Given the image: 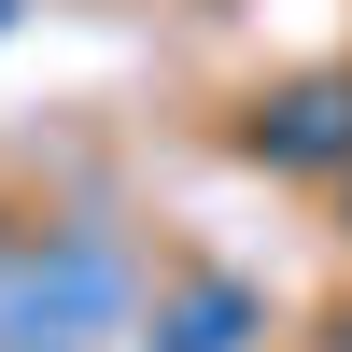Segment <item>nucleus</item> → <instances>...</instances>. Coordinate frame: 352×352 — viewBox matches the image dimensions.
Instances as JSON below:
<instances>
[{"mask_svg":"<svg viewBox=\"0 0 352 352\" xmlns=\"http://www.w3.org/2000/svg\"><path fill=\"white\" fill-rule=\"evenodd\" d=\"M127 310V254L113 240H56V254H28V282L0 296V352H85Z\"/></svg>","mask_w":352,"mask_h":352,"instance_id":"nucleus-1","label":"nucleus"},{"mask_svg":"<svg viewBox=\"0 0 352 352\" xmlns=\"http://www.w3.org/2000/svg\"><path fill=\"white\" fill-rule=\"evenodd\" d=\"M254 324H268V310H254V282H184V296H169L155 310V338H141V352H254Z\"/></svg>","mask_w":352,"mask_h":352,"instance_id":"nucleus-3","label":"nucleus"},{"mask_svg":"<svg viewBox=\"0 0 352 352\" xmlns=\"http://www.w3.org/2000/svg\"><path fill=\"white\" fill-rule=\"evenodd\" d=\"M254 155H268V169H352V85L268 99V113H254Z\"/></svg>","mask_w":352,"mask_h":352,"instance_id":"nucleus-2","label":"nucleus"},{"mask_svg":"<svg viewBox=\"0 0 352 352\" xmlns=\"http://www.w3.org/2000/svg\"><path fill=\"white\" fill-rule=\"evenodd\" d=\"M0 14H14V0H0Z\"/></svg>","mask_w":352,"mask_h":352,"instance_id":"nucleus-4","label":"nucleus"}]
</instances>
